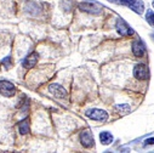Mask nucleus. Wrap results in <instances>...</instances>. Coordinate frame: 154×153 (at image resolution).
<instances>
[{"label":"nucleus","mask_w":154,"mask_h":153,"mask_svg":"<svg viewBox=\"0 0 154 153\" xmlns=\"http://www.w3.org/2000/svg\"><path fill=\"white\" fill-rule=\"evenodd\" d=\"M115 28H117L118 33H119L120 35H123V36H130V35H132V34L135 33L134 29H132L124 20H122V18H119V20L117 21V23H115Z\"/></svg>","instance_id":"5"},{"label":"nucleus","mask_w":154,"mask_h":153,"mask_svg":"<svg viewBox=\"0 0 154 153\" xmlns=\"http://www.w3.org/2000/svg\"><path fill=\"white\" fill-rule=\"evenodd\" d=\"M0 94L5 97H12L16 94V88L9 80H0Z\"/></svg>","instance_id":"4"},{"label":"nucleus","mask_w":154,"mask_h":153,"mask_svg":"<svg viewBox=\"0 0 154 153\" xmlns=\"http://www.w3.org/2000/svg\"><path fill=\"white\" fill-rule=\"evenodd\" d=\"M100 141L102 145H109L113 142V135L108 131H102L100 134Z\"/></svg>","instance_id":"11"},{"label":"nucleus","mask_w":154,"mask_h":153,"mask_svg":"<svg viewBox=\"0 0 154 153\" xmlns=\"http://www.w3.org/2000/svg\"><path fill=\"white\" fill-rule=\"evenodd\" d=\"M132 52L136 57H142L146 52V46L141 40H135L132 43Z\"/></svg>","instance_id":"10"},{"label":"nucleus","mask_w":154,"mask_h":153,"mask_svg":"<svg viewBox=\"0 0 154 153\" xmlns=\"http://www.w3.org/2000/svg\"><path fill=\"white\" fill-rule=\"evenodd\" d=\"M146 20H147V22H148L150 26L154 27V11L148 10V11L146 12Z\"/></svg>","instance_id":"14"},{"label":"nucleus","mask_w":154,"mask_h":153,"mask_svg":"<svg viewBox=\"0 0 154 153\" xmlns=\"http://www.w3.org/2000/svg\"><path fill=\"white\" fill-rule=\"evenodd\" d=\"M153 143H154V137L153 139H148V140L144 141V145H153Z\"/></svg>","instance_id":"16"},{"label":"nucleus","mask_w":154,"mask_h":153,"mask_svg":"<svg viewBox=\"0 0 154 153\" xmlns=\"http://www.w3.org/2000/svg\"><path fill=\"white\" fill-rule=\"evenodd\" d=\"M134 75L138 80H146L148 79V69L147 66L143 63H138L134 67Z\"/></svg>","instance_id":"6"},{"label":"nucleus","mask_w":154,"mask_h":153,"mask_svg":"<svg viewBox=\"0 0 154 153\" xmlns=\"http://www.w3.org/2000/svg\"><path fill=\"white\" fill-rule=\"evenodd\" d=\"M3 63L5 64V67H6V68L11 67V66H12V63H11V57H6V58H4Z\"/></svg>","instance_id":"15"},{"label":"nucleus","mask_w":154,"mask_h":153,"mask_svg":"<svg viewBox=\"0 0 154 153\" xmlns=\"http://www.w3.org/2000/svg\"><path fill=\"white\" fill-rule=\"evenodd\" d=\"M18 129H20L21 135H26V134L29 133V120H28V118H26V119H23L18 123Z\"/></svg>","instance_id":"12"},{"label":"nucleus","mask_w":154,"mask_h":153,"mask_svg":"<svg viewBox=\"0 0 154 153\" xmlns=\"http://www.w3.org/2000/svg\"><path fill=\"white\" fill-rule=\"evenodd\" d=\"M108 2L119 4V5L129 6L131 10H134L138 15H141L144 11V4H143L142 0H108Z\"/></svg>","instance_id":"1"},{"label":"nucleus","mask_w":154,"mask_h":153,"mask_svg":"<svg viewBox=\"0 0 154 153\" xmlns=\"http://www.w3.org/2000/svg\"><path fill=\"white\" fill-rule=\"evenodd\" d=\"M152 6L154 8V0H153V2H152Z\"/></svg>","instance_id":"17"},{"label":"nucleus","mask_w":154,"mask_h":153,"mask_svg":"<svg viewBox=\"0 0 154 153\" xmlns=\"http://www.w3.org/2000/svg\"><path fill=\"white\" fill-rule=\"evenodd\" d=\"M38 58H39V55H38V52H32L29 54L24 60H23V67L24 68H33L36 62H38Z\"/></svg>","instance_id":"9"},{"label":"nucleus","mask_w":154,"mask_h":153,"mask_svg":"<svg viewBox=\"0 0 154 153\" xmlns=\"http://www.w3.org/2000/svg\"><path fill=\"white\" fill-rule=\"evenodd\" d=\"M114 109L117 111L118 113H120V114H125V113L130 112V106L129 105H115Z\"/></svg>","instance_id":"13"},{"label":"nucleus","mask_w":154,"mask_h":153,"mask_svg":"<svg viewBox=\"0 0 154 153\" xmlns=\"http://www.w3.org/2000/svg\"><path fill=\"white\" fill-rule=\"evenodd\" d=\"M80 143L86 148L94 147L95 141H94V137H92V134L90 130H85L80 134Z\"/></svg>","instance_id":"8"},{"label":"nucleus","mask_w":154,"mask_h":153,"mask_svg":"<svg viewBox=\"0 0 154 153\" xmlns=\"http://www.w3.org/2000/svg\"><path fill=\"white\" fill-rule=\"evenodd\" d=\"M49 91L52 94V95H55L57 98H66L67 97V91H66V89L62 86V85H60V84H57V83H54V84H50V86H49Z\"/></svg>","instance_id":"7"},{"label":"nucleus","mask_w":154,"mask_h":153,"mask_svg":"<svg viewBox=\"0 0 154 153\" xmlns=\"http://www.w3.org/2000/svg\"><path fill=\"white\" fill-rule=\"evenodd\" d=\"M86 116L90 119L97 120V122H106L108 119V113L100 108H91V109L86 111Z\"/></svg>","instance_id":"3"},{"label":"nucleus","mask_w":154,"mask_h":153,"mask_svg":"<svg viewBox=\"0 0 154 153\" xmlns=\"http://www.w3.org/2000/svg\"><path fill=\"white\" fill-rule=\"evenodd\" d=\"M78 8L80 11L86 12V14H91V15H98L102 11V5L98 3H92V2H83L78 4Z\"/></svg>","instance_id":"2"}]
</instances>
